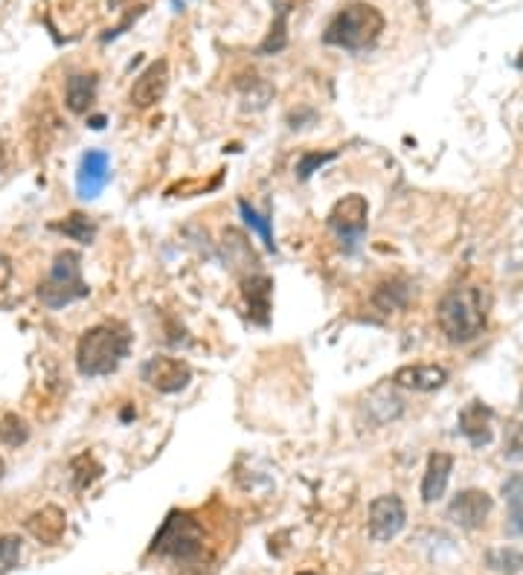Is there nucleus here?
Returning <instances> with one entry per match:
<instances>
[{
    "instance_id": "1",
    "label": "nucleus",
    "mask_w": 523,
    "mask_h": 575,
    "mask_svg": "<svg viewBox=\"0 0 523 575\" xmlns=\"http://www.w3.org/2000/svg\"><path fill=\"white\" fill-rule=\"evenodd\" d=\"M131 349V332L120 319H105V323L88 328L79 337L76 346V369L84 378H102L123 364V358Z\"/></svg>"
},
{
    "instance_id": "2",
    "label": "nucleus",
    "mask_w": 523,
    "mask_h": 575,
    "mask_svg": "<svg viewBox=\"0 0 523 575\" xmlns=\"http://www.w3.org/2000/svg\"><path fill=\"white\" fill-rule=\"evenodd\" d=\"M436 326L448 343H471L486 332V303L483 291L474 285L451 288L436 305Z\"/></svg>"
},
{
    "instance_id": "3",
    "label": "nucleus",
    "mask_w": 523,
    "mask_h": 575,
    "mask_svg": "<svg viewBox=\"0 0 523 575\" xmlns=\"http://www.w3.org/2000/svg\"><path fill=\"white\" fill-rule=\"evenodd\" d=\"M381 32H384L381 9L367 4V0H355V4H346L332 20H329L323 41L329 47L358 52V50H367L376 44L381 38Z\"/></svg>"
},
{
    "instance_id": "4",
    "label": "nucleus",
    "mask_w": 523,
    "mask_h": 575,
    "mask_svg": "<svg viewBox=\"0 0 523 575\" xmlns=\"http://www.w3.org/2000/svg\"><path fill=\"white\" fill-rule=\"evenodd\" d=\"M91 294L88 282L82 280V256L73 250H64L52 259V268L47 280L38 285V300L47 308H64L76 300H84Z\"/></svg>"
},
{
    "instance_id": "5",
    "label": "nucleus",
    "mask_w": 523,
    "mask_h": 575,
    "mask_svg": "<svg viewBox=\"0 0 523 575\" xmlns=\"http://www.w3.org/2000/svg\"><path fill=\"white\" fill-rule=\"evenodd\" d=\"M152 552H160V555L175 561H195L204 552V532H201V526L189 515L172 511L166 517L163 529L155 535Z\"/></svg>"
},
{
    "instance_id": "6",
    "label": "nucleus",
    "mask_w": 523,
    "mask_h": 575,
    "mask_svg": "<svg viewBox=\"0 0 523 575\" xmlns=\"http://www.w3.org/2000/svg\"><path fill=\"white\" fill-rule=\"evenodd\" d=\"M140 375H143V381L152 390L172 396V392L186 390V383L192 381V369H189L186 360H180V358L155 355V358H148L146 364H143Z\"/></svg>"
},
{
    "instance_id": "7",
    "label": "nucleus",
    "mask_w": 523,
    "mask_h": 575,
    "mask_svg": "<svg viewBox=\"0 0 523 575\" xmlns=\"http://www.w3.org/2000/svg\"><path fill=\"white\" fill-rule=\"evenodd\" d=\"M367 221H369V204L364 195H358V192L344 195L332 207V212H329V230L337 232V236L346 241H358L364 236Z\"/></svg>"
},
{
    "instance_id": "8",
    "label": "nucleus",
    "mask_w": 523,
    "mask_h": 575,
    "mask_svg": "<svg viewBox=\"0 0 523 575\" xmlns=\"http://www.w3.org/2000/svg\"><path fill=\"white\" fill-rule=\"evenodd\" d=\"M492 508H495L492 494L483 492V488H465V492L456 494L451 500V506H448V520L465 532H474L486 524Z\"/></svg>"
},
{
    "instance_id": "9",
    "label": "nucleus",
    "mask_w": 523,
    "mask_h": 575,
    "mask_svg": "<svg viewBox=\"0 0 523 575\" xmlns=\"http://www.w3.org/2000/svg\"><path fill=\"white\" fill-rule=\"evenodd\" d=\"M408 524V508H404L399 494H384L369 503V535L372 540L387 543L399 535Z\"/></svg>"
},
{
    "instance_id": "10",
    "label": "nucleus",
    "mask_w": 523,
    "mask_h": 575,
    "mask_svg": "<svg viewBox=\"0 0 523 575\" xmlns=\"http://www.w3.org/2000/svg\"><path fill=\"white\" fill-rule=\"evenodd\" d=\"M166 88H169V61L166 59H155L140 73V76L134 79L128 99H131V105L137 111L155 108V105L166 96Z\"/></svg>"
},
{
    "instance_id": "11",
    "label": "nucleus",
    "mask_w": 523,
    "mask_h": 575,
    "mask_svg": "<svg viewBox=\"0 0 523 575\" xmlns=\"http://www.w3.org/2000/svg\"><path fill=\"white\" fill-rule=\"evenodd\" d=\"M111 180V157L99 152V148H91V152L82 154L79 163V175H76V189L79 198L91 201L105 189V184Z\"/></svg>"
},
{
    "instance_id": "12",
    "label": "nucleus",
    "mask_w": 523,
    "mask_h": 575,
    "mask_svg": "<svg viewBox=\"0 0 523 575\" xmlns=\"http://www.w3.org/2000/svg\"><path fill=\"white\" fill-rule=\"evenodd\" d=\"M221 250H224V262H227L230 271L242 276V280L259 273V268H256V264H259V256H256V250L250 248V241L242 230H236V227L224 230L221 232Z\"/></svg>"
},
{
    "instance_id": "13",
    "label": "nucleus",
    "mask_w": 523,
    "mask_h": 575,
    "mask_svg": "<svg viewBox=\"0 0 523 575\" xmlns=\"http://www.w3.org/2000/svg\"><path fill=\"white\" fill-rule=\"evenodd\" d=\"M460 433L474 447H486L495 439V413L488 410L483 401L465 404L463 413H460Z\"/></svg>"
},
{
    "instance_id": "14",
    "label": "nucleus",
    "mask_w": 523,
    "mask_h": 575,
    "mask_svg": "<svg viewBox=\"0 0 523 575\" xmlns=\"http://www.w3.org/2000/svg\"><path fill=\"white\" fill-rule=\"evenodd\" d=\"M24 526L38 543L56 547V543H61L64 532H67V515H64V508L59 506H44L41 511H36V515H29Z\"/></svg>"
},
{
    "instance_id": "15",
    "label": "nucleus",
    "mask_w": 523,
    "mask_h": 575,
    "mask_svg": "<svg viewBox=\"0 0 523 575\" xmlns=\"http://www.w3.org/2000/svg\"><path fill=\"white\" fill-rule=\"evenodd\" d=\"M392 383L404 390H416V392H433L448 383V369L436 366V364H408L396 369Z\"/></svg>"
},
{
    "instance_id": "16",
    "label": "nucleus",
    "mask_w": 523,
    "mask_h": 575,
    "mask_svg": "<svg viewBox=\"0 0 523 575\" xmlns=\"http://www.w3.org/2000/svg\"><path fill=\"white\" fill-rule=\"evenodd\" d=\"M451 468H454L451 453L433 451L428 456V468H424V477H422V500L424 503H436V500H442L448 479H451Z\"/></svg>"
},
{
    "instance_id": "17",
    "label": "nucleus",
    "mask_w": 523,
    "mask_h": 575,
    "mask_svg": "<svg viewBox=\"0 0 523 575\" xmlns=\"http://www.w3.org/2000/svg\"><path fill=\"white\" fill-rule=\"evenodd\" d=\"M271 291H273V282L265 273H253V276H248V280H242V294H244V300H248L250 317L262 326L268 323Z\"/></svg>"
},
{
    "instance_id": "18",
    "label": "nucleus",
    "mask_w": 523,
    "mask_h": 575,
    "mask_svg": "<svg viewBox=\"0 0 523 575\" xmlns=\"http://www.w3.org/2000/svg\"><path fill=\"white\" fill-rule=\"evenodd\" d=\"M96 84L99 76L96 73H76V76L67 79V88H64V105H67L70 114H88L91 105L96 99Z\"/></svg>"
},
{
    "instance_id": "19",
    "label": "nucleus",
    "mask_w": 523,
    "mask_h": 575,
    "mask_svg": "<svg viewBox=\"0 0 523 575\" xmlns=\"http://www.w3.org/2000/svg\"><path fill=\"white\" fill-rule=\"evenodd\" d=\"M50 227L56 232H64V236L79 244H91L96 239V221L91 216H84V212H70L64 221L50 224Z\"/></svg>"
},
{
    "instance_id": "20",
    "label": "nucleus",
    "mask_w": 523,
    "mask_h": 575,
    "mask_svg": "<svg viewBox=\"0 0 523 575\" xmlns=\"http://www.w3.org/2000/svg\"><path fill=\"white\" fill-rule=\"evenodd\" d=\"M70 474H73V488L76 492H88V488L102 477V465L93 453H79L76 460L70 462Z\"/></svg>"
},
{
    "instance_id": "21",
    "label": "nucleus",
    "mask_w": 523,
    "mask_h": 575,
    "mask_svg": "<svg viewBox=\"0 0 523 575\" xmlns=\"http://www.w3.org/2000/svg\"><path fill=\"white\" fill-rule=\"evenodd\" d=\"M372 303H376V308H381V311H401V308H408L410 303V288L404 282H384L378 285Z\"/></svg>"
},
{
    "instance_id": "22",
    "label": "nucleus",
    "mask_w": 523,
    "mask_h": 575,
    "mask_svg": "<svg viewBox=\"0 0 523 575\" xmlns=\"http://www.w3.org/2000/svg\"><path fill=\"white\" fill-rule=\"evenodd\" d=\"M0 442L9 447H20L29 442V424L24 415H18V413L0 415Z\"/></svg>"
},
{
    "instance_id": "23",
    "label": "nucleus",
    "mask_w": 523,
    "mask_h": 575,
    "mask_svg": "<svg viewBox=\"0 0 523 575\" xmlns=\"http://www.w3.org/2000/svg\"><path fill=\"white\" fill-rule=\"evenodd\" d=\"M486 563H488V570H495V572H500V575H515V572H520V567H523V552L511 549V547H506V549H492V552L486 555Z\"/></svg>"
},
{
    "instance_id": "24",
    "label": "nucleus",
    "mask_w": 523,
    "mask_h": 575,
    "mask_svg": "<svg viewBox=\"0 0 523 575\" xmlns=\"http://www.w3.org/2000/svg\"><path fill=\"white\" fill-rule=\"evenodd\" d=\"M239 209H242L244 221H248L250 227H253V230H256V232H259V236H262L265 248H268V250H276V241H273V232H271V224H268V218H262L259 212H256V209H253V207L248 204V201H242V204H239Z\"/></svg>"
},
{
    "instance_id": "25",
    "label": "nucleus",
    "mask_w": 523,
    "mask_h": 575,
    "mask_svg": "<svg viewBox=\"0 0 523 575\" xmlns=\"http://www.w3.org/2000/svg\"><path fill=\"white\" fill-rule=\"evenodd\" d=\"M20 540L18 535H4L0 538V572H9L18 567L20 561Z\"/></svg>"
},
{
    "instance_id": "26",
    "label": "nucleus",
    "mask_w": 523,
    "mask_h": 575,
    "mask_svg": "<svg viewBox=\"0 0 523 575\" xmlns=\"http://www.w3.org/2000/svg\"><path fill=\"white\" fill-rule=\"evenodd\" d=\"M503 456H509V460H523V424L520 421H509L506 424Z\"/></svg>"
},
{
    "instance_id": "27",
    "label": "nucleus",
    "mask_w": 523,
    "mask_h": 575,
    "mask_svg": "<svg viewBox=\"0 0 523 575\" xmlns=\"http://www.w3.org/2000/svg\"><path fill=\"white\" fill-rule=\"evenodd\" d=\"M335 157H337V152H308V154H303L300 163H297V177L308 180L314 169H320V166L329 163V160H335Z\"/></svg>"
},
{
    "instance_id": "28",
    "label": "nucleus",
    "mask_w": 523,
    "mask_h": 575,
    "mask_svg": "<svg viewBox=\"0 0 523 575\" xmlns=\"http://www.w3.org/2000/svg\"><path fill=\"white\" fill-rule=\"evenodd\" d=\"M523 494H515V479L509 483V506H511V515H509V535H520L523 532Z\"/></svg>"
},
{
    "instance_id": "29",
    "label": "nucleus",
    "mask_w": 523,
    "mask_h": 575,
    "mask_svg": "<svg viewBox=\"0 0 523 575\" xmlns=\"http://www.w3.org/2000/svg\"><path fill=\"white\" fill-rule=\"evenodd\" d=\"M285 9L280 12V18H276V24L271 27V35H268V41L262 44V52H280L282 47H285Z\"/></svg>"
},
{
    "instance_id": "30",
    "label": "nucleus",
    "mask_w": 523,
    "mask_h": 575,
    "mask_svg": "<svg viewBox=\"0 0 523 575\" xmlns=\"http://www.w3.org/2000/svg\"><path fill=\"white\" fill-rule=\"evenodd\" d=\"M9 280H12V262H9V256L0 253V291L9 285Z\"/></svg>"
},
{
    "instance_id": "31",
    "label": "nucleus",
    "mask_w": 523,
    "mask_h": 575,
    "mask_svg": "<svg viewBox=\"0 0 523 575\" xmlns=\"http://www.w3.org/2000/svg\"><path fill=\"white\" fill-rule=\"evenodd\" d=\"M108 4V9H123L125 4H131V0H105Z\"/></svg>"
},
{
    "instance_id": "32",
    "label": "nucleus",
    "mask_w": 523,
    "mask_h": 575,
    "mask_svg": "<svg viewBox=\"0 0 523 575\" xmlns=\"http://www.w3.org/2000/svg\"><path fill=\"white\" fill-rule=\"evenodd\" d=\"M105 125V116H93L91 120V128H102Z\"/></svg>"
},
{
    "instance_id": "33",
    "label": "nucleus",
    "mask_w": 523,
    "mask_h": 575,
    "mask_svg": "<svg viewBox=\"0 0 523 575\" xmlns=\"http://www.w3.org/2000/svg\"><path fill=\"white\" fill-rule=\"evenodd\" d=\"M4 474H6V462H4V456H0V479H4Z\"/></svg>"
},
{
    "instance_id": "34",
    "label": "nucleus",
    "mask_w": 523,
    "mask_h": 575,
    "mask_svg": "<svg viewBox=\"0 0 523 575\" xmlns=\"http://www.w3.org/2000/svg\"><path fill=\"white\" fill-rule=\"evenodd\" d=\"M4 166H6V152L0 148V169H4Z\"/></svg>"
},
{
    "instance_id": "35",
    "label": "nucleus",
    "mask_w": 523,
    "mask_h": 575,
    "mask_svg": "<svg viewBox=\"0 0 523 575\" xmlns=\"http://www.w3.org/2000/svg\"><path fill=\"white\" fill-rule=\"evenodd\" d=\"M297 575H317V572H297Z\"/></svg>"
}]
</instances>
